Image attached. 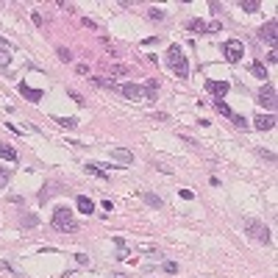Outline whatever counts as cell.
<instances>
[{
    "mask_svg": "<svg viewBox=\"0 0 278 278\" xmlns=\"http://www.w3.org/2000/svg\"><path fill=\"white\" fill-rule=\"evenodd\" d=\"M239 6H242V12L253 14V12H259V9H261V3H259V0H242Z\"/></svg>",
    "mask_w": 278,
    "mask_h": 278,
    "instance_id": "e0dca14e",
    "label": "cell"
},
{
    "mask_svg": "<svg viewBox=\"0 0 278 278\" xmlns=\"http://www.w3.org/2000/svg\"><path fill=\"white\" fill-rule=\"evenodd\" d=\"M75 206H78V212H84V214H92V212H95V203H92L86 195H81V198L75 200Z\"/></svg>",
    "mask_w": 278,
    "mask_h": 278,
    "instance_id": "4fadbf2b",
    "label": "cell"
},
{
    "mask_svg": "<svg viewBox=\"0 0 278 278\" xmlns=\"http://www.w3.org/2000/svg\"><path fill=\"white\" fill-rule=\"evenodd\" d=\"M275 31H278V23H275V20H270V23H267V25H261V31H259V37H261V39H264V42H270V45H275V37H278Z\"/></svg>",
    "mask_w": 278,
    "mask_h": 278,
    "instance_id": "ba28073f",
    "label": "cell"
},
{
    "mask_svg": "<svg viewBox=\"0 0 278 278\" xmlns=\"http://www.w3.org/2000/svg\"><path fill=\"white\" fill-rule=\"evenodd\" d=\"M31 20H34V25H42V14H39V12L31 14Z\"/></svg>",
    "mask_w": 278,
    "mask_h": 278,
    "instance_id": "1f68e13d",
    "label": "cell"
},
{
    "mask_svg": "<svg viewBox=\"0 0 278 278\" xmlns=\"http://www.w3.org/2000/svg\"><path fill=\"white\" fill-rule=\"evenodd\" d=\"M50 225H53L56 231H61V234H73V231H78V223H75L73 212H70L67 206H59V209H56Z\"/></svg>",
    "mask_w": 278,
    "mask_h": 278,
    "instance_id": "6da1fadb",
    "label": "cell"
},
{
    "mask_svg": "<svg viewBox=\"0 0 278 278\" xmlns=\"http://www.w3.org/2000/svg\"><path fill=\"white\" fill-rule=\"evenodd\" d=\"M20 95H23V97H28L31 103H39V100H42V95H45V92H42V89H34V86H28V84L23 81V84H20Z\"/></svg>",
    "mask_w": 278,
    "mask_h": 278,
    "instance_id": "30bf717a",
    "label": "cell"
},
{
    "mask_svg": "<svg viewBox=\"0 0 278 278\" xmlns=\"http://www.w3.org/2000/svg\"><path fill=\"white\" fill-rule=\"evenodd\" d=\"M145 89H148V97L153 100V97H156V92H159V81H156V78H151V81H148Z\"/></svg>",
    "mask_w": 278,
    "mask_h": 278,
    "instance_id": "ffe728a7",
    "label": "cell"
},
{
    "mask_svg": "<svg viewBox=\"0 0 278 278\" xmlns=\"http://www.w3.org/2000/svg\"><path fill=\"white\" fill-rule=\"evenodd\" d=\"M53 122H59L61 128H67V131H73V128H78V120H75V117H56Z\"/></svg>",
    "mask_w": 278,
    "mask_h": 278,
    "instance_id": "2e32d148",
    "label": "cell"
},
{
    "mask_svg": "<svg viewBox=\"0 0 278 278\" xmlns=\"http://www.w3.org/2000/svg\"><path fill=\"white\" fill-rule=\"evenodd\" d=\"M12 64V45L6 39H0V67H9Z\"/></svg>",
    "mask_w": 278,
    "mask_h": 278,
    "instance_id": "8fae6325",
    "label": "cell"
},
{
    "mask_svg": "<svg viewBox=\"0 0 278 278\" xmlns=\"http://www.w3.org/2000/svg\"><path fill=\"white\" fill-rule=\"evenodd\" d=\"M248 70L256 75V78H267V70H264V64H261V61H250Z\"/></svg>",
    "mask_w": 278,
    "mask_h": 278,
    "instance_id": "9a60e30c",
    "label": "cell"
},
{
    "mask_svg": "<svg viewBox=\"0 0 278 278\" xmlns=\"http://www.w3.org/2000/svg\"><path fill=\"white\" fill-rule=\"evenodd\" d=\"M9 178H12V170H6V167H0V189L9 184Z\"/></svg>",
    "mask_w": 278,
    "mask_h": 278,
    "instance_id": "cb8c5ba5",
    "label": "cell"
},
{
    "mask_svg": "<svg viewBox=\"0 0 278 278\" xmlns=\"http://www.w3.org/2000/svg\"><path fill=\"white\" fill-rule=\"evenodd\" d=\"M187 28H189V31H200V34H203V31H206V23H203V20H192Z\"/></svg>",
    "mask_w": 278,
    "mask_h": 278,
    "instance_id": "d4e9b609",
    "label": "cell"
},
{
    "mask_svg": "<svg viewBox=\"0 0 278 278\" xmlns=\"http://www.w3.org/2000/svg\"><path fill=\"white\" fill-rule=\"evenodd\" d=\"M86 173H92V176H97V178H106V173H103L100 164H86Z\"/></svg>",
    "mask_w": 278,
    "mask_h": 278,
    "instance_id": "44dd1931",
    "label": "cell"
},
{
    "mask_svg": "<svg viewBox=\"0 0 278 278\" xmlns=\"http://www.w3.org/2000/svg\"><path fill=\"white\" fill-rule=\"evenodd\" d=\"M256 97H259V106H264V109H270V111L275 109V86L272 84H264Z\"/></svg>",
    "mask_w": 278,
    "mask_h": 278,
    "instance_id": "8992f818",
    "label": "cell"
},
{
    "mask_svg": "<svg viewBox=\"0 0 278 278\" xmlns=\"http://www.w3.org/2000/svg\"><path fill=\"white\" fill-rule=\"evenodd\" d=\"M142 198H145V203L153 206V209H159V206H162V198H159V195H153V192H142Z\"/></svg>",
    "mask_w": 278,
    "mask_h": 278,
    "instance_id": "ac0fdd59",
    "label": "cell"
},
{
    "mask_svg": "<svg viewBox=\"0 0 278 278\" xmlns=\"http://www.w3.org/2000/svg\"><path fill=\"white\" fill-rule=\"evenodd\" d=\"M164 270H167V272H178V264H176V261H167V264H164Z\"/></svg>",
    "mask_w": 278,
    "mask_h": 278,
    "instance_id": "f546056e",
    "label": "cell"
},
{
    "mask_svg": "<svg viewBox=\"0 0 278 278\" xmlns=\"http://www.w3.org/2000/svg\"><path fill=\"white\" fill-rule=\"evenodd\" d=\"M59 59L61 61H73V53H70L67 48H59Z\"/></svg>",
    "mask_w": 278,
    "mask_h": 278,
    "instance_id": "83f0119b",
    "label": "cell"
},
{
    "mask_svg": "<svg viewBox=\"0 0 278 278\" xmlns=\"http://www.w3.org/2000/svg\"><path fill=\"white\" fill-rule=\"evenodd\" d=\"M70 97H73V100H75V103H78V106H84V97H81V95H78V92H70Z\"/></svg>",
    "mask_w": 278,
    "mask_h": 278,
    "instance_id": "d6a6232c",
    "label": "cell"
},
{
    "mask_svg": "<svg viewBox=\"0 0 278 278\" xmlns=\"http://www.w3.org/2000/svg\"><path fill=\"white\" fill-rule=\"evenodd\" d=\"M206 31H209V34H220V31H223V23H220V20H214V23H206Z\"/></svg>",
    "mask_w": 278,
    "mask_h": 278,
    "instance_id": "603a6c76",
    "label": "cell"
},
{
    "mask_svg": "<svg viewBox=\"0 0 278 278\" xmlns=\"http://www.w3.org/2000/svg\"><path fill=\"white\" fill-rule=\"evenodd\" d=\"M148 17L156 20V23H162V20L167 17V14H164V9H151V12H148Z\"/></svg>",
    "mask_w": 278,
    "mask_h": 278,
    "instance_id": "7402d4cb",
    "label": "cell"
},
{
    "mask_svg": "<svg viewBox=\"0 0 278 278\" xmlns=\"http://www.w3.org/2000/svg\"><path fill=\"white\" fill-rule=\"evenodd\" d=\"M167 64H170V70H173L178 78H187V75H189V61H187V56H184V50L178 48V45H170Z\"/></svg>",
    "mask_w": 278,
    "mask_h": 278,
    "instance_id": "7a4b0ae2",
    "label": "cell"
},
{
    "mask_svg": "<svg viewBox=\"0 0 278 278\" xmlns=\"http://www.w3.org/2000/svg\"><path fill=\"white\" fill-rule=\"evenodd\" d=\"M245 231H248L253 239H259V242H270L272 236H270V228H267L261 220H256V217H248L245 220Z\"/></svg>",
    "mask_w": 278,
    "mask_h": 278,
    "instance_id": "277c9868",
    "label": "cell"
},
{
    "mask_svg": "<svg viewBox=\"0 0 278 278\" xmlns=\"http://www.w3.org/2000/svg\"><path fill=\"white\" fill-rule=\"evenodd\" d=\"M206 89L212 92L217 100H223L225 95H228V89H231V84L228 81H206Z\"/></svg>",
    "mask_w": 278,
    "mask_h": 278,
    "instance_id": "52a82bcc",
    "label": "cell"
},
{
    "mask_svg": "<svg viewBox=\"0 0 278 278\" xmlns=\"http://www.w3.org/2000/svg\"><path fill=\"white\" fill-rule=\"evenodd\" d=\"M23 225H25V228H31V225H37V217H34V214H28V217L23 220Z\"/></svg>",
    "mask_w": 278,
    "mask_h": 278,
    "instance_id": "f1b7e54d",
    "label": "cell"
},
{
    "mask_svg": "<svg viewBox=\"0 0 278 278\" xmlns=\"http://www.w3.org/2000/svg\"><path fill=\"white\" fill-rule=\"evenodd\" d=\"M267 61H270V64H275V61H278V53H275V48L270 50V56H267Z\"/></svg>",
    "mask_w": 278,
    "mask_h": 278,
    "instance_id": "836d02e7",
    "label": "cell"
},
{
    "mask_svg": "<svg viewBox=\"0 0 278 278\" xmlns=\"http://www.w3.org/2000/svg\"><path fill=\"white\" fill-rule=\"evenodd\" d=\"M181 198H184V200H192L195 192H192V189H181Z\"/></svg>",
    "mask_w": 278,
    "mask_h": 278,
    "instance_id": "4dcf8cb0",
    "label": "cell"
},
{
    "mask_svg": "<svg viewBox=\"0 0 278 278\" xmlns=\"http://www.w3.org/2000/svg\"><path fill=\"white\" fill-rule=\"evenodd\" d=\"M214 109H217L223 117H231V114H234V111L228 109V103H225V100H214Z\"/></svg>",
    "mask_w": 278,
    "mask_h": 278,
    "instance_id": "d6986e66",
    "label": "cell"
},
{
    "mask_svg": "<svg viewBox=\"0 0 278 278\" xmlns=\"http://www.w3.org/2000/svg\"><path fill=\"white\" fill-rule=\"evenodd\" d=\"M117 92H120L122 97H128V100H133V103L151 100V97H148V89H145V86H139V84H120V86H117Z\"/></svg>",
    "mask_w": 278,
    "mask_h": 278,
    "instance_id": "3957f363",
    "label": "cell"
},
{
    "mask_svg": "<svg viewBox=\"0 0 278 278\" xmlns=\"http://www.w3.org/2000/svg\"><path fill=\"white\" fill-rule=\"evenodd\" d=\"M242 56H245V45H242L239 39H228V42H225V59H228L231 64H236Z\"/></svg>",
    "mask_w": 278,
    "mask_h": 278,
    "instance_id": "5b68a950",
    "label": "cell"
},
{
    "mask_svg": "<svg viewBox=\"0 0 278 278\" xmlns=\"http://www.w3.org/2000/svg\"><path fill=\"white\" fill-rule=\"evenodd\" d=\"M0 159H6V162H17V151L6 142H0Z\"/></svg>",
    "mask_w": 278,
    "mask_h": 278,
    "instance_id": "5bb4252c",
    "label": "cell"
},
{
    "mask_svg": "<svg viewBox=\"0 0 278 278\" xmlns=\"http://www.w3.org/2000/svg\"><path fill=\"white\" fill-rule=\"evenodd\" d=\"M111 278H131V275H125V272H111Z\"/></svg>",
    "mask_w": 278,
    "mask_h": 278,
    "instance_id": "d590c367",
    "label": "cell"
},
{
    "mask_svg": "<svg viewBox=\"0 0 278 278\" xmlns=\"http://www.w3.org/2000/svg\"><path fill=\"white\" fill-rule=\"evenodd\" d=\"M111 73H114V75H128V73H131V67H125V64H114V67H111Z\"/></svg>",
    "mask_w": 278,
    "mask_h": 278,
    "instance_id": "484cf974",
    "label": "cell"
},
{
    "mask_svg": "<svg viewBox=\"0 0 278 278\" xmlns=\"http://www.w3.org/2000/svg\"><path fill=\"white\" fill-rule=\"evenodd\" d=\"M231 120H234V125H236V128H248V125H250V122L245 120V117H239V114H231Z\"/></svg>",
    "mask_w": 278,
    "mask_h": 278,
    "instance_id": "4316f807",
    "label": "cell"
},
{
    "mask_svg": "<svg viewBox=\"0 0 278 278\" xmlns=\"http://www.w3.org/2000/svg\"><path fill=\"white\" fill-rule=\"evenodd\" d=\"M111 159H117V162H122V164H131L133 153L128 151V148H114V151H111Z\"/></svg>",
    "mask_w": 278,
    "mask_h": 278,
    "instance_id": "7c38bea8",
    "label": "cell"
},
{
    "mask_svg": "<svg viewBox=\"0 0 278 278\" xmlns=\"http://www.w3.org/2000/svg\"><path fill=\"white\" fill-rule=\"evenodd\" d=\"M84 25H86V28H92V31H97V23H95V20H84Z\"/></svg>",
    "mask_w": 278,
    "mask_h": 278,
    "instance_id": "e575fe53",
    "label": "cell"
},
{
    "mask_svg": "<svg viewBox=\"0 0 278 278\" xmlns=\"http://www.w3.org/2000/svg\"><path fill=\"white\" fill-rule=\"evenodd\" d=\"M253 125L259 128V131H272V128H275V117H272V114H256Z\"/></svg>",
    "mask_w": 278,
    "mask_h": 278,
    "instance_id": "9c48e42d",
    "label": "cell"
}]
</instances>
